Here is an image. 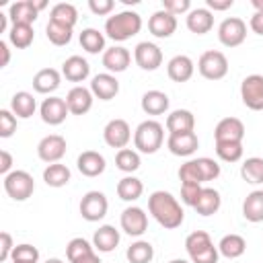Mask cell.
I'll list each match as a JSON object with an SVG mask.
<instances>
[{
  "label": "cell",
  "mask_w": 263,
  "mask_h": 263,
  "mask_svg": "<svg viewBox=\"0 0 263 263\" xmlns=\"http://www.w3.org/2000/svg\"><path fill=\"white\" fill-rule=\"evenodd\" d=\"M148 212L166 230L179 228L183 224V220H185V212H183L181 203L177 201V197L173 193H168V191H162V189L150 193V197H148Z\"/></svg>",
  "instance_id": "cell-1"
},
{
  "label": "cell",
  "mask_w": 263,
  "mask_h": 263,
  "mask_svg": "<svg viewBox=\"0 0 263 263\" xmlns=\"http://www.w3.org/2000/svg\"><path fill=\"white\" fill-rule=\"evenodd\" d=\"M142 29V16L134 10H121L105 21V33L113 41H127Z\"/></svg>",
  "instance_id": "cell-2"
},
{
  "label": "cell",
  "mask_w": 263,
  "mask_h": 263,
  "mask_svg": "<svg viewBox=\"0 0 263 263\" xmlns=\"http://www.w3.org/2000/svg\"><path fill=\"white\" fill-rule=\"evenodd\" d=\"M164 142V127L156 119L142 121L134 132V146L142 154H154L162 148Z\"/></svg>",
  "instance_id": "cell-3"
},
{
  "label": "cell",
  "mask_w": 263,
  "mask_h": 263,
  "mask_svg": "<svg viewBox=\"0 0 263 263\" xmlns=\"http://www.w3.org/2000/svg\"><path fill=\"white\" fill-rule=\"evenodd\" d=\"M185 251L191 263H218L220 251L214 247L210 234L205 230H195L185 238Z\"/></svg>",
  "instance_id": "cell-4"
},
{
  "label": "cell",
  "mask_w": 263,
  "mask_h": 263,
  "mask_svg": "<svg viewBox=\"0 0 263 263\" xmlns=\"http://www.w3.org/2000/svg\"><path fill=\"white\" fill-rule=\"evenodd\" d=\"M2 185H4L6 195L10 199H14V201H25L35 191V179H33V175L27 173V171H21V168L8 173L4 177V181H2Z\"/></svg>",
  "instance_id": "cell-5"
},
{
  "label": "cell",
  "mask_w": 263,
  "mask_h": 263,
  "mask_svg": "<svg viewBox=\"0 0 263 263\" xmlns=\"http://www.w3.org/2000/svg\"><path fill=\"white\" fill-rule=\"evenodd\" d=\"M197 70L208 80H220L228 74V58L218 49H208L199 55Z\"/></svg>",
  "instance_id": "cell-6"
},
{
  "label": "cell",
  "mask_w": 263,
  "mask_h": 263,
  "mask_svg": "<svg viewBox=\"0 0 263 263\" xmlns=\"http://www.w3.org/2000/svg\"><path fill=\"white\" fill-rule=\"evenodd\" d=\"M78 210H80V216L86 222H99V220H103L107 216L109 201H107L103 191H88V193L82 195Z\"/></svg>",
  "instance_id": "cell-7"
},
{
  "label": "cell",
  "mask_w": 263,
  "mask_h": 263,
  "mask_svg": "<svg viewBox=\"0 0 263 263\" xmlns=\"http://www.w3.org/2000/svg\"><path fill=\"white\" fill-rule=\"evenodd\" d=\"M218 39L224 47H238L247 39V23L238 16H228L218 27Z\"/></svg>",
  "instance_id": "cell-8"
},
{
  "label": "cell",
  "mask_w": 263,
  "mask_h": 263,
  "mask_svg": "<svg viewBox=\"0 0 263 263\" xmlns=\"http://www.w3.org/2000/svg\"><path fill=\"white\" fill-rule=\"evenodd\" d=\"M240 99L251 111H263V76L249 74L240 82Z\"/></svg>",
  "instance_id": "cell-9"
},
{
  "label": "cell",
  "mask_w": 263,
  "mask_h": 263,
  "mask_svg": "<svg viewBox=\"0 0 263 263\" xmlns=\"http://www.w3.org/2000/svg\"><path fill=\"white\" fill-rule=\"evenodd\" d=\"M103 140L111 148H117V150L127 148V144L132 140V127H129V123L125 119H121V117H115V119L107 121V125L103 127Z\"/></svg>",
  "instance_id": "cell-10"
},
{
  "label": "cell",
  "mask_w": 263,
  "mask_h": 263,
  "mask_svg": "<svg viewBox=\"0 0 263 263\" xmlns=\"http://www.w3.org/2000/svg\"><path fill=\"white\" fill-rule=\"evenodd\" d=\"M66 148H68V144H66V138L64 136L49 134V136H45V138L39 140V144H37V156L43 162L53 164V162H60L64 158Z\"/></svg>",
  "instance_id": "cell-11"
},
{
  "label": "cell",
  "mask_w": 263,
  "mask_h": 263,
  "mask_svg": "<svg viewBox=\"0 0 263 263\" xmlns=\"http://www.w3.org/2000/svg\"><path fill=\"white\" fill-rule=\"evenodd\" d=\"M134 60L142 70L154 72L162 66V49L152 41H140L134 49Z\"/></svg>",
  "instance_id": "cell-12"
},
{
  "label": "cell",
  "mask_w": 263,
  "mask_h": 263,
  "mask_svg": "<svg viewBox=\"0 0 263 263\" xmlns=\"http://www.w3.org/2000/svg\"><path fill=\"white\" fill-rule=\"evenodd\" d=\"M121 230L129 236H142L148 230V214L138 205H127L119 218Z\"/></svg>",
  "instance_id": "cell-13"
},
{
  "label": "cell",
  "mask_w": 263,
  "mask_h": 263,
  "mask_svg": "<svg viewBox=\"0 0 263 263\" xmlns=\"http://www.w3.org/2000/svg\"><path fill=\"white\" fill-rule=\"evenodd\" d=\"M68 113H70V109L66 105V99H62V97H47V99H43V103L39 107V115L47 125L64 123Z\"/></svg>",
  "instance_id": "cell-14"
},
{
  "label": "cell",
  "mask_w": 263,
  "mask_h": 263,
  "mask_svg": "<svg viewBox=\"0 0 263 263\" xmlns=\"http://www.w3.org/2000/svg\"><path fill=\"white\" fill-rule=\"evenodd\" d=\"M148 31L158 39H168L177 31V16L160 8L148 18Z\"/></svg>",
  "instance_id": "cell-15"
},
{
  "label": "cell",
  "mask_w": 263,
  "mask_h": 263,
  "mask_svg": "<svg viewBox=\"0 0 263 263\" xmlns=\"http://www.w3.org/2000/svg\"><path fill=\"white\" fill-rule=\"evenodd\" d=\"M101 62H103V66L107 68L109 74H119V72L127 70V66L132 62V53L123 45H113V47H107L103 51Z\"/></svg>",
  "instance_id": "cell-16"
},
{
  "label": "cell",
  "mask_w": 263,
  "mask_h": 263,
  "mask_svg": "<svg viewBox=\"0 0 263 263\" xmlns=\"http://www.w3.org/2000/svg\"><path fill=\"white\" fill-rule=\"evenodd\" d=\"M90 92L99 101H111L119 92V80L115 78V74L101 72V74L92 76V80H90Z\"/></svg>",
  "instance_id": "cell-17"
},
{
  "label": "cell",
  "mask_w": 263,
  "mask_h": 263,
  "mask_svg": "<svg viewBox=\"0 0 263 263\" xmlns=\"http://www.w3.org/2000/svg\"><path fill=\"white\" fill-rule=\"evenodd\" d=\"M245 123L238 117H224L218 121L214 129L216 142H242L245 140Z\"/></svg>",
  "instance_id": "cell-18"
},
{
  "label": "cell",
  "mask_w": 263,
  "mask_h": 263,
  "mask_svg": "<svg viewBox=\"0 0 263 263\" xmlns=\"http://www.w3.org/2000/svg\"><path fill=\"white\" fill-rule=\"evenodd\" d=\"M92 101H95V95L90 92V88L80 86V84H76L74 88H70L68 95H66V105H68V109H70L72 115H84V113H88L90 107H92Z\"/></svg>",
  "instance_id": "cell-19"
},
{
  "label": "cell",
  "mask_w": 263,
  "mask_h": 263,
  "mask_svg": "<svg viewBox=\"0 0 263 263\" xmlns=\"http://www.w3.org/2000/svg\"><path fill=\"white\" fill-rule=\"evenodd\" d=\"M166 148L175 156H191L199 148L197 134L195 132H189V134H168Z\"/></svg>",
  "instance_id": "cell-20"
},
{
  "label": "cell",
  "mask_w": 263,
  "mask_h": 263,
  "mask_svg": "<svg viewBox=\"0 0 263 263\" xmlns=\"http://www.w3.org/2000/svg\"><path fill=\"white\" fill-rule=\"evenodd\" d=\"M37 14H39V8L35 0H18V2H12L8 8L10 25H33L37 21Z\"/></svg>",
  "instance_id": "cell-21"
},
{
  "label": "cell",
  "mask_w": 263,
  "mask_h": 263,
  "mask_svg": "<svg viewBox=\"0 0 263 263\" xmlns=\"http://www.w3.org/2000/svg\"><path fill=\"white\" fill-rule=\"evenodd\" d=\"M76 166H78V171H80L84 177H90V179H92V177H99V175L105 173L107 160H105V156H103L101 152H97V150H84V152L78 156Z\"/></svg>",
  "instance_id": "cell-22"
},
{
  "label": "cell",
  "mask_w": 263,
  "mask_h": 263,
  "mask_svg": "<svg viewBox=\"0 0 263 263\" xmlns=\"http://www.w3.org/2000/svg\"><path fill=\"white\" fill-rule=\"evenodd\" d=\"M193 72H195L193 60L189 55H183V53L171 58L166 64V74L173 82H187V80H191Z\"/></svg>",
  "instance_id": "cell-23"
},
{
  "label": "cell",
  "mask_w": 263,
  "mask_h": 263,
  "mask_svg": "<svg viewBox=\"0 0 263 263\" xmlns=\"http://www.w3.org/2000/svg\"><path fill=\"white\" fill-rule=\"evenodd\" d=\"M187 29L195 35H205L214 27V12L210 8H191L187 12Z\"/></svg>",
  "instance_id": "cell-24"
},
{
  "label": "cell",
  "mask_w": 263,
  "mask_h": 263,
  "mask_svg": "<svg viewBox=\"0 0 263 263\" xmlns=\"http://www.w3.org/2000/svg\"><path fill=\"white\" fill-rule=\"evenodd\" d=\"M90 74V64L82 55H70L62 64V76L70 82H84Z\"/></svg>",
  "instance_id": "cell-25"
},
{
  "label": "cell",
  "mask_w": 263,
  "mask_h": 263,
  "mask_svg": "<svg viewBox=\"0 0 263 263\" xmlns=\"http://www.w3.org/2000/svg\"><path fill=\"white\" fill-rule=\"evenodd\" d=\"M168 134H189L195 129V117L189 109H175L166 115Z\"/></svg>",
  "instance_id": "cell-26"
},
{
  "label": "cell",
  "mask_w": 263,
  "mask_h": 263,
  "mask_svg": "<svg viewBox=\"0 0 263 263\" xmlns=\"http://www.w3.org/2000/svg\"><path fill=\"white\" fill-rule=\"evenodd\" d=\"M119 245V230L111 224H103L99 226V230H95L92 234V247L99 253H111L115 251Z\"/></svg>",
  "instance_id": "cell-27"
},
{
  "label": "cell",
  "mask_w": 263,
  "mask_h": 263,
  "mask_svg": "<svg viewBox=\"0 0 263 263\" xmlns=\"http://www.w3.org/2000/svg\"><path fill=\"white\" fill-rule=\"evenodd\" d=\"M60 82H62V74L55 68H41L33 76V88L39 95H51L53 90H58Z\"/></svg>",
  "instance_id": "cell-28"
},
{
  "label": "cell",
  "mask_w": 263,
  "mask_h": 263,
  "mask_svg": "<svg viewBox=\"0 0 263 263\" xmlns=\"http://www.w3.org/2000/svg\"><path fill=\"white\" fill-rule=\"evenodd\" d=\"M140 105H142V111L146 115H162V113L168 111V95L162 92V90H156V88L146 90L142 95Z\"/></svg>",
  "instance_id": "cell-29"
},
{
  "label": "cell",
  "mask_w": 263,
  "mask_h": 263,
  "mask_svg": "<svg viewBox=\"0 0 263 263\" xmlns=\"http://www.w3.org/2000/svg\"><path fill=\"white\" fill-rule=\"evenodd\" d=\"M220 205H222V197H220L218 189L203 187L201 193H199V197H197V201H195V205H193V210L199 216H214L220 210Z\"/></svg>",
  "instance_id": "cell-30"
},
{
  "label": "cell",
  "mask_w": 263,
  "mask_h": 263,
  "mask_svg": "<svg viewBox=\"0 0 263 263\" xmlns=\"http://www.w3.org/2000/svg\"><path fill=\"white\" fill-rule=\"evenodd\" d=\"M242 216L247 222H263V189L251 191L242 201Z\"/></svg>",
  "instance_id": "cell-31"
},
{
  "label": "cell",
  "mask_w": 263,
  "mask_h": 263,
  "mask_svg": "<svg viewBox=\"0 0 263 263\" xmlns=\"http://www.w3.org/2000/svg\"><path fill=\"white\" fill-rule=\"evenodd\" d=\"M35 109H37V103H35V99H33L31 92L18 90V92L12 95V99H10V111L18 119H29L35 113Z\"/></svg>",
  "instance_id": "cell-32"
},
{
  "label": "cell",
  "mask_w": 263,
  "mask_h": 263,
  "mask_svg": "<svg viewBox=\"0 0 263 263\" xmlns=\"http://www.w3.org/2000/svg\"><path fill=\"white\" fill-rule=\"evenodd\" d=\"M218 251L226 259H238L247 251V240L240 234H234V232L224 234L220 238V242H218Z\"/></svg>",
  "instance_id": "cell-33"
},
{
  "label": "cell",
  "mask_w": 263,
  "mask_h": 263,
  "mask_svg": "<svg viewBox=\"0 0 263 263\" xmlns=\"http://www.w3.org/2000/svg\"><path fill=\"white\" fill-rule=\"evenodd\" d=\"M142 193H144V183L138 177L125 175L123 179H119V183H117V195H119V199H123V201H136V199L142 197Z\"/></svg>",
  "instance_id": "cell-34"
},
{
  "label": "cell",
  "mask_w": 263,
  "mask_h": 263,
  "mask_svg": "<svg viewBox=\"0 0 263 263\" xmlns=\"http://www.w3.org/2000/svg\"><path fill=\"white\" fill-rule=\"evenodd\" d=\"M70 177H72L70 168L66 164H62V162H53V164H47L43 168V181H45V185L55 187V189L68 185L70 183Z\"/></svg>",
  "instance_id": "cell-35"
},
{
  "label": "cell",
  "mask_w": 263,
  "mask_h": 263,
  "mask_svg": "<svg viewBox=\"0 0 263 263\" xmlns=\"http://www.w3.org/2000/svg\"><path fill=\"white\" fill-rule=\"evenodd\" d=\"M35 39L33 25H10L8 29V41L16 49H27Z\"/></svg>",
  "instance_id": "cell-36"
},
{
  "label": "cell",
  "mask_w": 263,
  "mask_h": 263,
  "mask_svg": "<svg viewBox=\"0 0 263 263\" xmlns=\"http://www.w3.org/2000/svg\"><path fill=\"white\" fill-rule=\"evenodd\" d=\"M49 21H55V23H62V25H68V27L74 29V25L78 21V10L70 2H58V4L51 6Z\"/></svg>",
  "instance_id": "cell-37"
},
{
  "label": "cell",
  "mask_w": 263,
  "mask_h": 263,
  "mask_svg": "<svg viewBox=\"0 0 263 263\" xmlns=\"http://www.w3.org/2000/svg\"><path fill=\"white\" fill-rule=\"evenodd\" d=\"M80 45L86 53H101L105 51V35L99 29H82L80 33Z\"/></svg>",
  "instance_id": "cell-38"
},
{
  "label": "cell",
  "mask_w": 263,
  "mask_h": 263,
  "mask_svg": "<svg viewBox=\"0 0 263 263\" xmlns=\"http://www.w3.org/2000/svg\"><path fill=\"white\" fill-rule=\"evenodd\" d=\"M140 164H142V160H140V152L138 150H134V148H121V150H117V154H115V166L119 171L132 175V173H136L140 168Z\"/></svg>",
  "instance_id": "cell-39"
},
{
  "label": "cell",
  "mask_w": 263,
  "mask_h": 263,
  "mask_svg": "<svg viewBox=\"0 0 263 263\" xmlns=\"http://www.w3.org/2000/svg\"><path fill=\"white\" fill-rule=\"evenodd\" d=\"M125 257L129 263H150L154 259V247L148 240H136L127 247Z\"/></svg>",
  "instance_id": "cell-40"
},
{
  "label": "cell",
  "mask_w": 263,
  "mask_h": 263,
  "mask_svg": "<svg viewBox=\"0 0 263 263\" xmlns=\"http://www.w3.org/2000/svg\"><path fill=\"white\" fill-rule=\"evenodd\" d=\"M240 177L251 183V185H259L263 183V158L261 156H251L240 164Z\"/></svg>",
  "instance_id": "cell-41"
},
{
  "label": "cell",
  "mask_w": 263,
  "mask_h": 263,
  "mask_svg": "<svg viewBox=\"0 0 263 263\" xmlns=\"http://www.w3.org/2000/svg\"><path fill=\"white\" fill-rule=\"evenodd\" d=\"M45 35H47V39L53 45L62 47V45H68L72 41V27L62 25V23H55V21H49L45 25Z\"/></svg>",
  "instance_id": "cell-42"
},
{
  "label": "cell",
  "mask_w": 263,
  "mask_h": 263,
  "mask_svg": "<svg viewBox=\"0 0 263 263\" xmlns=\"http://www.w3.org/2000/svg\"><path fill=\"white\" fill-rule=\"evenodd\" d=\"M242 142H216V154L224 162H238L242 158Z\"/></svg>",
  "instance_id": "cell-43"
},
{
  "label": "cell",
  "mask_w": 263,
  "mask_h": 263,
  "mask_svg": "<svg viewBox=\"0 0 263 263\" xmlns=\"http://www.w3.org/2000/svg\"><path fill=\"white\" fill-rule=\"evenodd\" d=\"M195 160V166H197V173H199V179L201 183H208V181H214L220 177V164L210 158V156H199V158H193Z\"/></svg>",
  "instance_id": "cell-44"
},
{
  "label": "cell",
  "mask_w": 263,
  "mask_h": 263,
  "mask_svg": "<svg viewBox=\"0 0 263 263\" xmlns=\"http://www.w3.org/2000/svg\"><path fill=\"white\" fill-rule=\"evenodd\" d=\"M92 251H95V247L82 236H76L66 245V257H68L70 263L80 259V257H84V255H88V253H92Z\"/></svg>",
  "instance_id": "cell-45"
},
{
  "label": "cell",
  "mask_w": 263,
  "mask_h": 263,
  "mask_svg": "<svg viewBox=\"0 0 263 263\" xmlns=\"http://www.w3.org/2000/svg\"><path fill=\"white\" fill-rule=\"evenodd\" d=\"M10 261L12 263H37L39 261V249L29 245V242H23V245H14V251L10 255Z\"/></svg>",
  "instance_id": "cell-46"
},
{
  "label": "cell",
  "mask_w": 263,
  "mask_h": 263,
  "mask_svg": "<svg viewBox=\"0 0 263 263\" xmlns=\"http://www.w3.org/2000/svg\"><path fill=\"white\" fill-rule=\"evenodd\" d=\"M16 132V115L10 109L0 111V138H10Z\"/></svg>",
  "instance_id": "cell-47"
},
{
  "label": "cell",
  "mask_w": 263,
  "mask_h": 263,
  "mask_svg": "<svg viewBox=\"0 0 263 263\" xmlns=\"http://www.w3.org/2000/svg\"><path fill=\"white\" fill-rule=\"evenodd\" d=\"M201 189H203V185H199V183H181V201L185 205L193 208L197 197H199V193H201Z\"/></svg>",
  "instance_id": "cell-48"
},
{
  "label": "cell",
  "mask_w": 263,
  "mask_h": 263,
  "mask_svg": "<svg viewBox=\"0 0 263 263\" xmlns=\"http://www.w3.org/2000/svg\"><path fill=\"white\" fill-rule=\"evenodd\" d=\"M179 179H181V183H199L201 185V179H199V173H197L193 158L179 166Z\"/></svg>",
  "instance_id": "cell-49"
},
{
  "label": "cell",
  "mask_w": 263,
  "mask_h": 263,
  "mask_svg": "<svg viewBox=\"0 0 263 263\" xmlns=\"http://www.w3.org/2000/svg\"><path fill=\"white\" fill-rule=\"evenodd\" d=\"M162 8L171 14H185L191 10V0H162Z\"/></svg>",
  "instance_id": "cell-50"
},
{
  "label": "cell",
  "mask_w": 263,
  "mask_h": 263,
  "mask_svg": "<svg viewBox=\"0 0 263 263\" xmlns=\"http://www.w3.org/2000/svg\"><path fill=\"white\" fill-rule=\"evenodd\" d=\"M88 8L92 10V14L105 16L115 8V2L113 0H88Z\"/></svg>",
  "instance_id": "cell-51"
},
{
  "label": "cell",
  "mask_w": 263,
  "mask_h": 263,
  "mask_svg": "<svg viewBox=\"0 0 263 263\" xmlns=\"http://www.w3.org/2000/svg\"><path fill=\"white\" fill-rule=\"evenodd\" d=\"M0 263H6L14 251V242H12V236L8 232H2L0 234Z\"/></svg>",
  "instance_id": "cell-52"
},
{
  "label": "cell",
  "mask_w": 263,
  "mask_h": 263,
  "mask_svg": "<svg viewBox=\"0 0 263 263\" xmlns=\"http://www.w3.org/2000/svg\"><path fill=\"white\" fill-rule=\"evenodd\" d=\"M10 168H12V156H10V152L8 150H0V173L6 177L8 173H12Z\"/></svg>",
  "instance_id": "cell-53"
},
{
  "label": "cell",
  "mask_w": 263,
  "mask_h": 263,
  "mask_svg": "<svg viewBox=\"0 0 263 263\" xmlns=\"http://www.w3.org/2000/svg\"><path fill=\"white\" fill-rule=\"evenodd\" d=\"M249 27H251L253 33L263 35V12H253V16L249 21Z\"/></svg>",
  "instance_id": "cell-54"
},
{
  "label": "cell",
  "mask_w": 263,
  "mask_h": 263,
  "mask_svg": "<svg viewBox=\"0 0 263 263\" xmlns=\"http://www.w3.org/2000/svg\"><path fill=\"white\" fill-rule=\"evenodd\" d=\"M205 4H208V8L210 10H228V8H232V4H234V0H205Z\"/></svg>",
  "instance_id": "cell-55"
},
{
  "label": "cell",
  "mask_w": 263,
  "mask_h": 263,
  "mask_svg": "<svg viewBox=\"0 0 263 263\" xmlns=\"http://www.w3.org/2000/svg\"><path fill=\"white\" fill-rule=\"evenodd\" d=\"M0 53H2L0 68H6L8 62H10V49H8V43H6V41H0Z\"/></svg>",
  "instance_id": "cell-56"
},
{
  "label": "cell",
  "mask_w": 263,
  "mask_h": 263,
  "mask_svg": "<svg viewBox=\"0 0 263 263\" xmlns=\"http://www.w3.org/2000/svg\"><path fill=\"white\" fill-rule=\"evenodd\" d=\"M72 263H101V259H99V255L92 251V253H88V255H84V257H80V259H76V261H72Z\"/></svg>",
  "instance_id": "cell-57"
},
{
  "label": "cell",
  "mask_w": 263,
  "mask_h": 263,
  "mask_svg": "<svg viewBox=\"0 0 263 263\" xmlns=\"http://www.w3.org/2000/svg\"><path fill=\"white\" fill-rule=\"evenodd\" d=\"M6 23H8V14L0 12V33H4V31H6Z\"/></svg>",
  "instance_id": "cell-58"
},
{
  "label": "cell",
  "mask_w": 263,
  "mask_h": 263,
  "mask_svg": "<svg viewBox=\"0 0 263 263\" xmlns=\"http://www.w3.org/2000/svg\"><path fill=\"white\" fill-rule=\"evenodd\" d=\"M251 4L255 8V12H263V0H251Z\"/></svg>",
  "instance_id": "cell-59"
},
{
  "label": "cell",
  "mask_w": 263,
  "mask_h": 263,
  "mask_svg": "<svg viewBox=\"0 0 263 263\" xmlns=\"http://www.w3.org/2000/svg\"><path fill=\"white\" fill-rule=\"evenodd\" d=\"M35 4H37V8H39V10H43V8L47 6V2H45V0H35Z\"/></svg>",
  "instance_id": "cell-60"
},
{
  "label": "cell",
  "mask_w": 263,
  "mask_h": 263,
  "mask_svg": "<svg viewBox=\"0 0 263 263\" xmlns=\"http://www.w3.org/2000/svg\"><path fill=\"white\" fill-rule=\"evenodd\" d=\"M168 263H191V261H187V259H171Z\"/></svg>",
  "instance_id": "cell-61"
},
{
  "label": "cell",
  "mask_w": 263,
  "mask_h": 263,
  "mask_svg": "<svg viewBox=\"0 0 263 263\" xmlns=\"http://www.w3.org/2000/svg\"><path fill=\"white\" fill-rule=\"evenodd\" d=\"M45 263H64V261H62V259H58V257H51V259H47Z\"/></svg>",
  "instance_id": "cell-62"
}]
</instances>
